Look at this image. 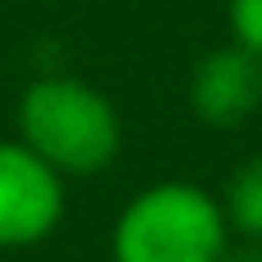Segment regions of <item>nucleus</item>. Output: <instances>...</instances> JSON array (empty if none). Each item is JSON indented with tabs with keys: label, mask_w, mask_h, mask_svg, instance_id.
Segmentation results:
<instances>
[{
	"label": "nucleus",
	"mask_w": 262,
	"mask_h": 262,
	"mask_svg": "<svg viewBox=\"0 0 262 262\" xmlns=\"http://www.w3.org/2000/svg\"><path fill=\"white\" fill-rule=\"evenodd\" d=\"M18 138L60 175H97L120 152V115L83 78H37L18 97Z\"/></svg>",
	"instance_id": "f257e3e1"
},
{
	"label": "nucleus",
	"mask_w": 262,
	"mask_h": 262,
	"mask_svg": "<svg viewBox=\"0 0 262 262\" xmlns=\"http://www.w3.org/2000/svg\"><path fill=\"white\" fill-rule=\"evenodd\" d=\"M226 249V207L189 180H161L143 189L138 198H129L111 230L115 262H221Z\"/></svg>",
	"instance_id": "f03ea898"
},
{
	"label": "nucleus",
	"mask_w": 262,
	"mask_h": 262,
	"mask_svg": "<svg viewBox=\"0 0 262 262\" xmlns=\"http://www.w3.org/2000/svg\"><path fill=\"white\" fill-rule=\"evenodd\" d=\"M64 221V175L23 138H0V249H32Z\"/></svg>",
	"instance_id": "7ed1b4c3"
},
{
	"label": "nucleus",
	"mask_w": 262,
	"mask_h": 262,
	"mask_svg": "<svg viewBox=\"0 0 262 262\" xmlns=\"http://www.w3.org/2000/svg\"><path fill=\"white\" fill-rule=\"evenodd\" d=\"M189 101L203 124H216V129L244 124L262 106V60L239 41L203 55L189 78Z\"/></svg>",
	"instance_id": "20e7f679"
},
{
	"label": "nucleus",
	"mask_w": 262,
	"mask_h": 262,
	"mask_svg": "<svg viewBox=\"0 0 262 262\" xmlns=\"http://www.w3.org/2000/svg\"><path fill=\"white\" fill-rule=\"evenodd\" d=\"M221 207H226L230 230H239L244 239L262 244V152L230 175V189H226Z\"/></svg>",
	"instance_id": "39448f33"
},
{
	"label": "nucleus",
	"mask_w": 262,
	"mask_h": 262,
	"mask_svg": "<svg viewBox=\"0 0 262 262\" xmlns=\"http://www.w3.org/2000/svg\"><path fill=\"white\" fill-rule=\"evenodd\" d=\"M230 32L244 51L262 60V0H230Z\"/></svg>",
	"instance_id": "423d86ee"
}]
</instances>
